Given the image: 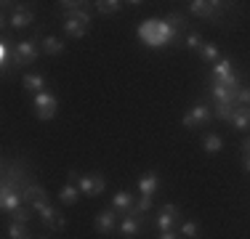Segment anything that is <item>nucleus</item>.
I'll list each match as a JSON object with an SVG mask.
<instances>
[{"mask_svg": "<svg viewBox=\"0 0 250 239\" xmlns=\"http://www.w3.org/2000/svg\"><path fill=\"white\" fill-rule=\"evenodd\" d=\"M139 40L149 48H165V45H184L187 38L168 19H146L139 24Z\"/></svg>", "mask_w": 250, "mask_h": 239, "instance_id": "f257e3e1", "label": "nucleus"}, {"mask_svg": "<svg viewBox=\"0 0 250 239\" xmlns=\"http://www.w3.org/2000/svg\"><path fill=\"white\" fill-rule=\"evenodd\" d=\"M69 181L77 183V189H80V194L85 197H99L101 191L106 189V181L101 173H88V176H77V170H69Z\"/></svg>", "mask_w": 250, "mask_h": 239, "instance_id": "f03ea898", "label": "nucleus"}, {"mask_svg": "<svg viewBox=\"0 0 250 239\" xmlns=\"http://www.w3.org/2000/svg\"><path fill=\"white\" fill-rule=\"evenodd\" d=\"M208 82H216V85H224V88H234V91H237V88H242L240 85V77L234 75V64H231L229 59H218Z\"/></svg>", "mask_w": 250, "mask_h": 239, "instance_id": "7ed1b4c3", "label": "nucleus"}, {"mask_svg": "<svg viewBox=\"0 0 250 239\" xmlns=\"http://www.w3.org/2000/svg\"><path fill=\"white\" fill-rule=\"evenodd\" d=\"M32 210L38 213L40 223H43V226H48V229H53V231H62L64 226H67L64 215H62V213H56V207H53L51 202H35V205H32Z\"/></svg>", "mask_w": 250, "mask_h": 239, "instance_id": "20e7f679", "label": "nucleus"}, {"mask_svg": "<svg viewBox=\"0 0 250 239\" xmlns=\"http://www.w3.org/2000/svg\"><path fill=\"white\" fill-rule=\"evenodd\" d=\"M40 51H43V48H40L38 40H21V43L14 45V56L11 59H14L16 67H29V64L40 56Z\"/></svg>", "mask_w": 250, "mask_h": 239, "instance_id": "39448f33", "label": "nucleus"}, {"mask_svg": "<svg viewBox=\"0 0 250 239\" xmlns=\"http://www.w3.org/2000/svg\"><path fill=\"white\" fill-rule=\"evenodd\" d=\"M32 106H35V115H38V120H53L59 112V99L48 91L38 93L32 99Z\"/></svg>", "mask_w": 250, "mask_h": 239, "instance_id": "423d86ee", "label": "nucleus"}, {"mask_svg": "<svg viewBox=\"0 0 250 239\" xmlns=\"http://www.w3.org/2000/svg\"><path fill=\"white\" fill-rule=\"evenodd\" d=\"M210 120H213V109L205 104V101H197V104L184 115L181 125H184V128H200V125L210 122Z\"/></svg>", "mask_w": 250, "mask_h": 239, "instance_id": "0eeeda50", "label": "nucleus"}, {"mask_svg": "<svg viewBox=\"0 0 250 239\" xmlns=\"http://www.w3.org/2000/svg\"><path fill=\"white\" fill-rule=\"evenodd\" d=\"M224 3H218V0H192L189 3V14L200 16V19H218Z\"/></svg>", "mask_w": 250, "mask_h": 239, "instance_id": "6e6552de", "label": "nucleus"}, {"mask_svg": "<svg viewBox=\"0 0 250 239\" xmlns=\"http://www.w3.org/2000/svg\"><path fill=\"white\" fill-rule=\"evenodd\" d=\"M83 5H85V3H69V0H62L59 8H62L64 19H75V21L85 24V27H91V11L83 8Z\"/></svg>", "mask_w": 250, "mask_h": 239, "instance_id": "1a4fd4ad", "label": "nucleus"}, {"mask_svg": "<svg viewBox=\"0 0 250 239\" xmlns=\"http://www.w3.org/2000/svg\"><path fill=\"white\" fill-rule=\"evenodd\" d=\"M24 205V194L19 189H11V186H0V207H3L5 215H11L16 207Z\"/></svg>", "mask_w": 250, "mask_h": 239, "instance_id": "9d476101", "label": "nucleus"}, {"mask_svg": "<svg viewBox=\"0 0 250 239\" xmlns=\"http://www.w3.org/2000/svg\"><path fill=\"white\" fill-rule=\"evenodd\" d=\"M117 218H120V213H117L115 207L101 210V213H96V218H93V229H96L99 234H112V231L117 229Z\"/></svg>", "mask_w": 250, "mask_h": 239, "instance_id": "9b49d317", "label": "nucleus"}, {"mask_svg": "<svg viewBox=\"0 0 250 239\" xmlns=\"http://www.w3.org/2000/svg\"><path fill=\"white\" fill-rule=\"evenodd\" d=\"M178 218H181V210H178L176 205H165L163 210L157 213V218H154V226H157L160 231H173Z\"/></svg>", "mask_w": 250, "mask_h": 239, "instance_id": "f8f14e48", "label": "nucleus"}, {"mask_svg": "<svg viewBox=\"0 0 250 239\" xmlns=\"http://www.w3.org/2000/svg\"><path fill=\"white\" fill-rule=\"evenodd\" d=\"M35 21V14L29 8H24V5H14V11H11V16H8V24L14 29H27L29 24Z\"/></svg>", "mask_w": 250, "mask_h": 239, "instance_id": "ddd939ff", "label": "nucleus"}, {"mask_svg": "<svg viewBox=\"0 0 250 239\" xmlns=\"http://www.w3.org/2000/svg\"><path fill=\"white\" fill-rule=\"evenodd\" d=\"M112 207L120 213V218H125V215H133V207H136L133 194H130V191H117V194L112 197Z\"/></svg>", "mask_w": 250, "mask_h": 239, "instance_id": "4468645a", "label": "nucleus"}, {"mask_svg": "<svg viewBox=\"0 0 250 239\" xmlns=\"http://www.w3.org/2000/svg\"><path fill=\"white\" fill-rule=\"evenodd\" d=\"M141 218H136V215H125V218L120 220V226H117V231H120V237H139L141 234Z\"/></svg>", "mask_w": 250, "mask_h": 239, "instance_id": "2eb2a0df", "label": "nucleus"}, {"mask_svg": "<svg viewBox=\"0 0 250 239\" xmlns=\"http://www.w3.org/2000/svg\"><path fill=\"white\" fill-rule=\"evenodd\" d=\"M157 186H160V176L154 170L144 173V176L139 178V194L141 197H152L154 191H157Z\"/></svg>", "mask_w": 250, "mask_h": 239, "instance_id": "dca6fc26", "label": "nucleus"}, {"mask_svg": "<svg viewBox=\"0 0 250 239\" xmlns=\"http://www.w3.org/2000/svg\"><path fill=\"white\" fill-rule=\"evenodd\" d=\"M35 202H48V191H45L43 186H38V183H29V186L24 189V205L32 207Z\"/></svg>", "mask_w": 250, "mask_h": 239, "instance_id": "f3484780", "label": "nucleus"}, {"mask_svg": "<svg viewBox=\"0 0 250 239\" xmlns=\"http://www.w3.org/2000/svg\"><path fill=\"white\" fill-rule=\"evenodd\" d=\"M231 125H234L237 130H245L250 128V106H237L234 112H231Z\"/></svg>", "mask_w": 250, "mask_h": 239, "instance_id": "a211bd4d", "label": "nucleus"}, {"mask_svg": "<svg viewBox=\"0 0 250 239\" xmlns=\"http://www.w3.org/2000/svg\"><path fill=\"white\" fill-rule=\"evenodd\" d=\"M21 85H24V91H29V93L38 96V93L45 91V77H43V75H24Z\"/></svg>", "mask_w": 250, "mask_h": 239, "instance_id": "6ab92c4d", "label": "nucleus"}, {"mask_svg": "<svg viewBox=\"0 0 250 239\" xmlns=\"http://www.w3.org/2000/svg\"><path fill=\"white\" fill-rule=\"evenodd\" d=\"M40 48H43V53H48V56H59V53H64V43L59 38H53V35H45V38L40 40Z\"/></svg>", "mask_w": 250, "mask_h": 239, "instance_id": "aec40b11", "label": "nucleus"}, {"mask_svg": "<svg viewBox=\"0 0 250 239\" xmlns=\"http://www.w3.org/2000/svg\"><path fill=\"white\" fill-rule=\"evenodd\" d=\"M77 197H80V189H77V183H72V181L64 183L62 191H59V202H62V205H75Z\"/></svg>", "mask_w": 250, "mask_h": 239, "instance_id": "412c9836", "label": "nucleus"}, {"mask_svg": "<svg viewBox=\"0 0 250 239\" xmlns=\"http://www.w3.org/2000/svg\"><path fill=\"white\" fill-rule=\"evenodd\" d=\"M64 32H67L69 38L80 40V38H85V35H88V27H85V24H80V21H75V19H64Z\"/></svg>", "mask_w": 250, "mask_h": 239, "instance_id": "4be33fe9", "label": "nucleus"}, {"mask_svg": "<svg viewBox=\"0 0 250 239\" xmlns=\"http://www.w3.org/2000/svg\"><path fill=\"white\" fill-rule=\"evenodd\" d=\"M202 149H205L208 154H218L224 149V141H221V136H216V133H208L205 139H202Z\"/></svg>", "mask_w": 250, "mask_h": 239, "instance_id": "5701e85b", "label": "nucleus"}, {"mask_svg": "<svg viewBox=\"0 0 250 239\" xmlns=\"http://www.w3.org/2000/svg\"><path fill=\"white\" fill-rule=\"evenodd\" d=\"M5 234H8V239H32V234H29V229H27V223H14V220L8 223Z\"/></svg>", "mask_w": 250, "mask_h": 239, "instance_id": "b1692460", "label": "nucleus"}, {"mask_svg": "<svg viewBox=\"0 0 250 239\" xmlns=\"http://www.w3.org/2000/svg\"><path fill=\"white\" fill-rule=\"evenodd\" d=\"M197 53H200L202 61H218V45L216 43H202V48Z\"/></svg>", "mask_w": 250, "mask_h": 239, "instance_id": "393cba45", "label": "nucleus"}, {"mask_svg": "<svg viewBox=\"0 0 250 239\" xmlns=\"http://www.w3.org/2000/svg\"><path fill=\"white\" fill-rule=\"evenodd\" d=\"M96 8L101 11V14H117V11L123 8V3L120 0H99Z\"/></svg>", "mask_w": 250, "mask_h": 239, "instance_id": "a878e982", "label": "nucleus"}, {"mask_svg": "<svg viewBox=\"0 0 250 239\" xmlns=\"http://www.w3.org/2000/svg\"><path fill=\"white\" fill-rule=\"evenodd\" d=\"M197 234H200V226L194 223V220H184L181 223V237L184 239H197Z\"/></svg>", "mask_w": 250, "mask_h": 239, "instance_id": "bb28decb", "label": "nucleus"}, {"mask_svg": "<svg viewBox=\"0 0 250 239\" xmlns=\"http://www.w3.org/2000/svg\"><path fill=\"white\" fill-rule=\"evenodd\" d=\"M14 56V45L8 43V40H0V64H3V67H8V59Z\"/></svg>", "mask_w": 250, "mask_h": 239, "instance_id": "cd10ccee", "label": "nucleus"}, {"mask_svg": "<svg viewBox=\"0 0 250 239\" xmlns=\"http://www.w3.org/2000/svg\"><path fill=\"white\" fill-rule=\"evenodd\" d=\"M29 205H21V207H16L14 213H11V220H14V223H27L29 220Z\"/></svg>", "mask_w": 250, "mask_h": 239, "instance_id": "c85d7f7f", "label": "nucleus"}, {"mask_svg": "<svg viewBox=\"0 0 250 239\" xmlns=\"http://www.w3.org/2000/svg\"><path fill=\"white\" fill-rule=\"evenodd\" d=\"M152 210V197H141L139 202H136V207H133V215L136 218H141L144 213H149Z\"/></svg>", "mask_w": 250, "mask_h": 239, "instance_id": "c756f323", "label": "nucleus"}, {"mask_svg": "<svg viewBox=\"0 0 250 239\" xmlns=\"http://www.w3.org/2000/svg\"><path fill=\"white\" fill-rule=\"evenodd\" d=\"M184 45H187L189 51H200V48H202V38H200L197 32H189L187 40H184Z\"/></svg>", "mask_w": 250, "mask_h": 239, "instance_id": "7c9ffc66", "label": "nucleus"}, {"mask_svg": "<svg viewBox=\"0 0 250 239\" xmlns=\"http://www.w3.org/2000/svg\"><path fill=\"white\" fill-rule=\"evenodd\" d=\"M165 19H168L170 24H173L176 29H181V32H184V27H187V21H184V16H181V14H176V11H173V14H168Z\"/></svg>", "mask_w": 250, "mask_h": 239, "instance_id": "2f4dec72", "label": "nucleus"}, {"mask_svg": "<svg viewBox=\"0 0 250 239\" xmlns=\"http://www.w3.org/2000/svg\"><path fill=\"white\" fill-rule=\"evenodd\" d=\"M237 104H240V106H250V88H245V85L240 88V93H237Z\"/></svg>", "mask_w": 250, "mask_h": 239, "instance_id": "473e14b6", "label": "nucleus"}, {"mask_svg": "<svg viewBox=\"0 0 250 239\" xmlns=\"http://www.w3.org/2000/svg\"><path fill=\"white\" fill-rule=\"evenodd\" d=\"M157 239H178V234H173V231H160Z\"/></svg>", "mask_w": 250, "mask_h": 239, "instance_id": "72a5a7b5", "label": "nucleus"}, {"mask_svg": "<svg viewBox=\"0 0 250 239\" xmlns=\"http://www.w3.org/2000/svg\"><path fill=\"white\" fill-rule=\"evenodd\" d=\"M242 167H245V170L250 173V154H245V157H242Z\"/></svg>", "mask_w": 250, "mask_h": 239, "instance_id": "f704fd0d", "label": "nucleus"}, {"mask_svg": "<svg viewBox=\"0 0 250 239\" xmlns=\"http://www.w3.org/2000/svg\"><path fill=\"white\" fill-rule=\"evenodd\" d=\"M242 152H245V154H250V139H245V141H242Z\"/></svg>", "mask_w": 250, "mask_h": 239, "instance_id": "c9c22d12", "label": "nucleus"}, {"mask_svg": "<svg viewBox=\"0 0 250 239\" xmlns=\"http://www.w3.org/2000/svg\"><path fill=\"white\" fill-rule=\"evenodd\" d=\"M32 239H35V237H32ZM38 239H45V237H38Z\"/></svg>", "mask_w": 250, "mask_h": 239, "instance_id": "e433bc0d", "label": "nucleus"}]
</instances>
